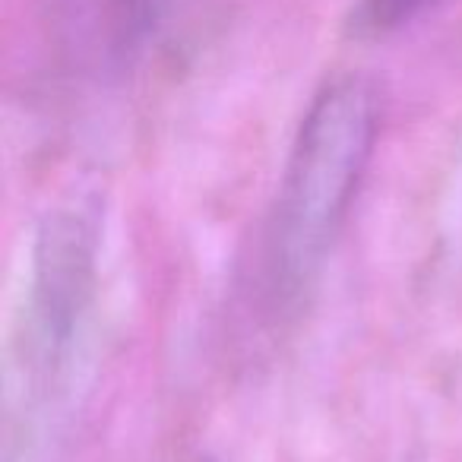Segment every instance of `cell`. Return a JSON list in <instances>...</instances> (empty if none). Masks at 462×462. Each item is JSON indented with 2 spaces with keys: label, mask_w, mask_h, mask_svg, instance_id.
Returning <instances> with one entry per match:
<instances>
[{
  "label": "cell",
  "mask_w": 462,
  "mask_h": 462,
  "mask_svg": "<svg viewBox=\"0 0 462 462\" xmlns=\"http://www.w3.org/2000/svg\"><path fill=\"white\" fill-rule=\"evenodd\" d=\"M434 0H361L355 23L367 35H390L421 16Z\"/></svg>",
  "instance_id": "obj_3"
},
{
  "label": "cell",
  "mask_w": 462,
  "mask_h": 462,
  "mask_svg": "<svg viewBox=\"0 0 462 462\" xmlns=\"http://www.w3.org/2000/svg\"><path fill=\"white\" fill-rule=\"evenodd\" d=\"M96 218L79 206L54 209L42 222L29 285V355L42 377L64 365L96 282Z\"/></svg>",
  "instance_id": "obj_2"
},
{
  "label": "cell",
  "mask_w": 462,
  "mask_h": 462,
  "mask_svg": "<svg viewBox=\"0 0 462 462\" xmlns=\"http://www.w3.org/2000/svg\"><path fill=\"white\" fill-rule=\"evenodd\" d=\"M377 127L380 92L361 73L329 79L304 111L270 235L279 295H298L317 276L371 162Z\"/></svg>",
  "instance_id": "obj_1"
}]
</instances>
